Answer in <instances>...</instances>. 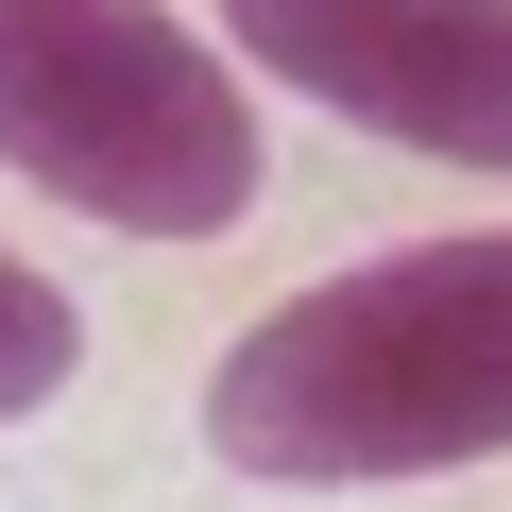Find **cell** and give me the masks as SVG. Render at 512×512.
I'll use <instances>...</instances> for the list:
<instances>
[{
  "label": "cell",
  "instance_id": "cell-1",
  "mask_svg": "<svg viewBox=\"0 0 512 512\" xmlns=\"http://www.w3.org/2000/svg\"><path fill=\"white\" fill-rule=\"evenodd\" d=\"M205 444L274 495H376L461 478L512 444V222L393 239L359 274L256 308L205 376Z\"/></svg>",
  "mask_w": 512,
  "mask_h": 512
},
{
  "label": "cell",
  "instance_id": "cell-2",
  "mask_svg": "<svg viewBox=\"0 0 512 512\" xmlns=\"http://www.w3.org/2000/svg\"><path fill=\"white\" fill-rule=\"evenodd\" d=\"M0 171L103 239H222L274 188L239 69L171 0H0Z\"/></svg>",
  "mask_w": 512,
  "mask_h": 512
},
{
  "label": "cell",
  "instance_id": "cell-3",
  "mask_svg": "<svg viewBox=\"0 0 512 512\" xmlns=\"http://www.w3.org/2000/svg\"><path fill=\"white\" fill-rule=\"evenodd\" d=\"M205 18L291 103H325L393 154L512 171V0H205Z\"/></svg>",
  "mask_w": 512,
  "mask_h": 512
},
{
  "label": "cell",
  "instance_id": "cell-4",
  "mask_svg": "<svg viewBox=\"0 0 512 512\" xmlns=\"http://www.w3.org/2000/svg\"><path fill=\"white\" fill-rule=\"evenodd\" d=\"M86 376V308L35 274V256H0V427H18V410H52Z\"/></svg>",
  "mask_w": 512,
  "mask_h": 512
}]
</instances>
